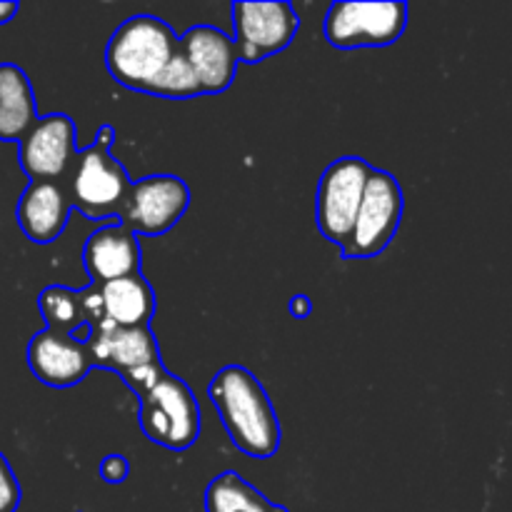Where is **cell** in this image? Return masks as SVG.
<instances>
[{
  "instance_id": "14",
  "label": "cell",
  "mask_w": 512,
  "mask_h": 512,
  "mask_svg": "<svg viewBox=\"0 0 512 512\" xmlns=\"http://www.w3.org/2000/svg\"><path fill=\"white\" fill-rule=\"evenodd\" d=\"M70 198L58 180H30L18 200V225L35 245H48L60 238L68 225Z\"/></svg>"
},
{
  "instance_id": "18",
  "label": "cell",
  "mask_w": 512,
  "mask_h": 512,
  "mask_svg": "<svg viewBox=\"0 0 512 512\" xmlns=\"http://www.w3.org/2000/svg\"><path fill=\"white\" fill-rule=\"evenodd\" d=\"M205 512H288L275 505L260 490L245 483L235 470H225L210 480L205 490Z\"/></svg>"
},
{
  "instance_id": "17",
  "label": "cell",
  "mask_w": 512,
  "mask_h": 512,
  "mask_svg": "<svg viewBox=\"0 0 512 512\" xmlns=\"http://www.w3.org/2000/svg\"><path fill=\"white\" fill-rule=\"evenodd\" d=\"M35 120L38 105L25 70L15 63H0V140L20 143Z\"/></svg>"
},
{
  "instance_id": "4",
  "label": "cell",
  "mask_w": 512,
  "mask_h": 512,
  "mask_svg": "<svg viewBox=\"0 0 512 512\" xmlns=\"http://www.w3.org/2000/svg\"><path fill=\"white\" fill-rule=\"evenodd\" d=\"M140 398V428L165 450H188L200 438V405L193 390L165 370Z\"/></svg>"
},
{
  "instance_id": "19",
  "label": "cell",
  "mask_w": 512,
  "mask_h": 512,
  "mask_svg": "<svg viewBox=\"0 0 512 512\" xmlns=\"http://www.w3.org/2000/svg\"><path fill=\"white\" fill-rule=\"evenodd\" d=\"M38 308L50 330L73 335V330L78 333L80 328H88L80 290H70L65 285H50L38 295Z\"/></svg>"
},
{
  "instance_id": "7",
  "label": "cell",
  "mask_w": 512,
  "mask_h": 512,
  "mask_svg": "<svg viewBox=\"0 0 512 512\" xmlns=\"http://www.w3.org/2000/svg\"><path fill=\"white\" fill-rule=\"evenodd\" d=\"M370 170L373 165H368V160L358 155H345L325 168L318 183V198H315L318 230L325 240L340 245V250L348 245L350 233H353L355 215H358Z\"/></svg>"
},
{
  "instance_id": "21",
  "label": "cell",
  "mask_w": 512,
  "mask_h": 512,
  "mask_svg": "<svg viewBox=\"0 0 512 512\" xmlns=\"http://www.w3.org/2000/svg\"><path fill=\"white\" fill-rule=\"evenodd\" d=\"M20 505V483L13 468L0 453V512H15Z\"/></svg>"
},
{
  "instance_id": "23",
  "label": "cell",
  "mask_w": 512,
  "mask_h": 512,
  "mask_svg": "<svg viewBox=\"0 0 512 512\" xmlns=\"http://www.w3.org/2000/svg\"><path fill=\"white\" fill-rule=\"evenodd\" d=\"M310 308H313V305H310L308 295H293V298H290L288 310L290 315H295V318H305V315L310 313Z\"/></svg>"
},
{
  "instance_id": "10",
  "label": "cell",
  "mask_w": 512,
  "mask_h": 512,
  "mask_svg": "<svg viewBox=\"0 0 512 512\" xmlns=\"http://www.w3.org/2000/svg\"><path fill=\"white\" fill-rule=\"evenodd\" d=\"M190 205V188L178 175H148L130 185L120 223L135 235H163Z\"/></svg>"
},
{
  "instance_id": "5",
  "label": "cell",
  "mask_w": 512,
  "mask_h": 512,
  "mask_svg": "<svg viewBox=\"0 0 512 512\" xmlns=\"http://www.w3.org/2000/svg\"><path fill=\"white\" fill-rule=\"evenodd\" d=\"M85 345L93 358V368L118 373L135 395L145 393L165 373L158 340L150 328H115L103 323L88 330Z\"/></svg>"
},
{
  "instance_id": "24",
  "label": "cell",
  "mask_w": 512,
  "mask_h": 512,
  "mask_svg": "<svg viewBox=\"0 0 512 512\" xmlns=\"http://www.w3.org/2000/svg\"><path fill=\"white\" fill-rule=\"evenodd\" d=\"M18 8L20 5L13 3V0H10V3H0V25H5L8 20H13V15L18 13Z\"/></svg>"
},
{
  "instance_id": "11",
  "label": "cell",
  "mask_w": 512,
  "mask_h": 512,
  "mask_svg": "<svg viewBox=\"0 0 512 512\" xmlns=\"http://www.w3.org/2000/svg\"><path fill=\"white\" fill-rule=\"evenodd\" d=\"M78 128L65 113H50L35 120L20 140V168L30 180H65L78 148Z\"/></svg>"
},
{
  "instance_id": "6",
  "label": "cell",
  "mask_w": 512,
  "mask_h": 512,
  "mask_svg": "<svg viewBox=\"0 0 512 512\" xmlns=\"http://www.w3.org/2000/svg\"><path fill=\"white\" fill-rule=\"evenodd\" d=\"M403 188L388 170L373 168L365 183L363 200L355 215L353 233L343 248V258H375L395 238L403 220Z\"/></svg>"
},
{
  "instance_id": "22",
  "label": "cell",
  "mask_w": 512,
  "mask_h": 512,
  "mask_svg": "<svg viewBox=\"0 0 512 512\" xmlns=\"http://www.w3.org/2000/svg\"><path fill=\"white\" fill-rule=\"evenodd\" d=\"M128 470V460H125L123 455L113 453L108 455V458H103V463H100V478L110 485H120L128 478Z\"/></svg>"
},
{
  "instance_id": "8",
  "label": "cell",
  "mask_w": 512,
  "mask_h": 512,
  "mask_svg": "<svg viewBox=\"0 0 512 512\" xmlns=\"http://www.w3.org/2000/svg\"><path fill=\"white\" fill-rule=\"evenodd\" d=\"M408 25L405 3H333L325 15L323 33L333 48H385Z\"/></svg>"
},
{
  "instance_id": "9",
  "label": "cell",
  "mask_w": 512,
  "mask_h": 512,
  "mask_svg": "<svg viewBox=\"0 0 512 512\" xmlns=\"http://www.w3.org/2000/svg\"><path fill=\"white\" fill-rule=\"evenodd\" d=\"M235 53L240 63H263L293 43L300 28L295 8L285 0L275 3H233Z\"/></svg>"
},
{
  "instance_id": "16",
  "label": "cell",
  "mask_w": 512,
  "mask_h": 512,
  "mask_svg": "<svg viewBox=\"0 0 512 512\" xmlns=\"http://www.w3.org/2000/svg\"><path fill=\"white\" fill-rule=\"evenodd\" d=\"M95 290H98L100 303V325L108 323L115 325V328H150V320L155 315V290L150 288L143 273L108 280V283L95 285Z\"/></svg>"
},
{
  "instance_id": "3",
  "label": "cell",
  "mask_w": 512,
  "mask_h": 512,
  "mask_svg": "<svg viewBox=\"0 0 512 512\" xmlns=\"http://www.w3.org/2000/svg\"><path fill=\"white\" fill-rule=\"evenodd\" d=\"M113 138L115 130L103 125L98 140L78 150L70 173L65 175V193H68L70 205L90 220L113 218V215L120 218V210L133 185L123 163L110 153Z\"/></svg>"
},
{
  "instance_id": "1",
  "label": "cell",
  "mask_w": 512,
  "mask_h": 512,
  "mask_svg": "<svg viewBox=\"0 0 512 512\" xmlns=\"http://www.w3.org/2000/svg\"><path fill=\"white\" fill-rule=\"evenodd\" d=\"M210 403L218 410L230 443L250 458H270L278 453L280 420L263 383L243 365L218 370L208 385Z\"/></svg>"
},
{
  "instance_id": "20",
  "label": "cell",
  "mask_w": 512,
  "mask_h": 512,
  "mask_svg": "<svg viewBox=\"0 0 512 512\" xmlns=\"http://www.w3.org/2000/svg\"><path fill=\"white\" fill-rule=\"evenodd\" d=\"M150 95H160V98H170V100H185V98H195L200 93V83L195 78L193 68L188 65L185 55L180 53L175 55L173 60L168 63V68L163 70V75L158 78V83L153 85V93Z\"/></svg>"
},
{
  "instance_id": "12",
  "label": "cell",
  "mask_w": 512,
  "mask_h": 512,
  "mask_svg": "<svg viewBox=\"0 0 512 512\" xmlns=\"http://www.w3.org/2000/svg\"><path fill=\"white\" fill-rule=\"evenodd\" d=\"M28 365L30 373L48 388H73L90 373L93 358L85 340L45 328L30 340Z\"/></svg>"
},
{
  "instance_id": "13",
  "label": "cell",
  "mask_w": 512,
  "mask_h": 512,
  "mask_svg": "<svg viewBox=\"0 0 512 512\" xmlns=\"http://www.w3.org/2000/svg\"><path fill=\"white\" fill-rule=\"evenodd\" d=\"M180 53L185 55L200 83V93L213 95L230 88L238 73V53L230 35L213 25H195L180 35Z\"/></svg>"
},
{
  "instance_id": "2",
  "label": "cell",
  "mask_w": 512,
  "mask_h": 512,
  "mask_svg": "<svg viewBox=\"0 0 512 512\" xmlns=\"http://www.w3.org/2000/svg\"><path fill=\"white\" fill-rule=\"evenodd\" d=\"M180 35L155 15H133L110 35L105 48L108 73L120 85L140 93H153V85L178 55Z\"/></svg>"
},
{
  "instance_id": "15",
  "label": "cell",
  "mask_w": 512,
  "mask_h": 512,
  "mask_svg": "<svg viewBox=\"0 0 512 512\" xmlns=\"http://www.w3.org/2000/svg\"><path fill=\"white\" fill-rule=\"evenodd\" d=\"M83 265L95 285L140 273L138 235L123 223L103 225L85 240Z\"/></svg>"
}]
</instances>
